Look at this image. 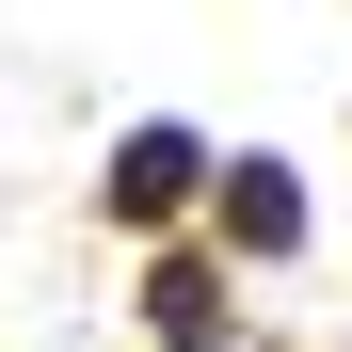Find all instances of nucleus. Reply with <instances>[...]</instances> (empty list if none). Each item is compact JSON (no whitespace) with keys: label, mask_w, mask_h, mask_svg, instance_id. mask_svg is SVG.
<instances>
[{"label":"nucleus","mask_w":352,"mask_h":352,"mask_svg":"<svg viewBox=\"0 0 352 352\" xmlns=\"http://www.w3.org/2000/svg\"><path fill=\"white\" fill-rule=\"evenodd\" d=\"M176 352H208V336H176Z\"/></svg>","instance_id":"20e7f679"},{"label":"nucleus","mask_w":352,"mask_h":352,"mask_svg":"<svg viewBox=\"0 0 352 352\" xmlns=\"http://www.w3.org/2000/svg\"><path fill=\"white\" fill-rule=\"evenodd\" d=\"M96 192H112V224H176V208L208 192V144L176 129V112H144V129L112 144V176H96Z\"/></svg>","instance_id":"f257e3e1"},{"label":"nucleus","mask_w":352,"mask_h":352,"mask_svg":"<svg viewBox=\"0 0 352 352\" xmlns=\"http://www.w3.org/2000/svg\"><path fill=\"white\" fill-rule=\"evenodd\" d=\"M144 320H160V336H208V320H224V272H208V256H160V272H144Z\"/></svg>","instance_id":"7ed1b4c3"},{"label":"nucleus","mask_w":352,"mask_h":352,"mask_svg":"<svg viewBox=\"0 0 352 352\" xmlns=\"http://www.w3.org/2000/svg\"><path fill=\"white\" fill-rule=\"evenodd\" d=\"M208 208H224L241 256H305V176L288 160H208Z\"/></svg>","instance_id":"f03ea898"}]
</instances>
